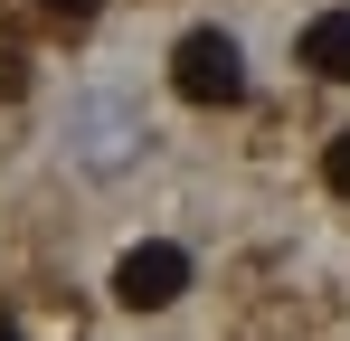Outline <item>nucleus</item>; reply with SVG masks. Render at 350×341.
I'll return each mask as SVG.
<instances>
[{
  "mask_svg": "<svg viewBox=\"0 0 350 341\" xmlns=\"http://www.w3.org/2000/svg\"><path fill=\"white\" fill-rule=\"evenodd\" d=\"M57 152L85 170V180H123V170L152 152V114L133 105V95L85 86V95H66V114H57Z\"/></svg>",
  "mask_w": 350,
  "mask_h": 341,
  "instance_id": "obj_1",
  "label": "nucleus"
},
{
  "mask_svg": "<svg viewBox=\"0 0 350 341\" xmlns=\"http://www.w3.org/2000/svg\"><path fill=\"white\" fill-rule=\"evenodd\" d=\"M171 86L189 95V105H237L246 95V57H237L228 29H189L171 48Z\"/></svg>",
  "mask_w": 350,
  "mask_h": 341,
  "instance_id": "obj_2",
  "label": "nucleus"
},
{
  "mask_svg": "<svg viewBox=\"0 0 350 341\" xmlns=\"http://www.w3.org/2000/svg\"><path fill=\"white\" fill-rule=\"evenodd\" d=\"M180 294H189V247H171V237H142L114 266V303L123 313H171Z\"/></svg>",
  "mask_w": 350,
  "mask_h": 341,
  "instance_id": "obj_3",
  "label": "nucleus"
},
{
  "mask_svg": "<svg viewBox=\"0 0 350 341\" xmlns=\"http://www.w3.org/2000/svg\"><path fill=\"white\" fill-rule=\"evenodd\" d=\"M303 66L332 76V86H350V10H322V19L303 29Z\"/></svg>",
  "mask_w": 350,
  "mask_h": 341,
  "instance_id": "obj_4",
  "label": "nucleus"
},
{
  "mask_svg": "<svg viewBox=\"0 0 350 341\" xmlns=\"http://www.w3.org/2000/svg\"><path fill=\"white\" fill-rule=\"evenodd\" d=\"M322 180H332V190L350 199V133H332V152H322Z\"/></svg>",
  "mask_w": 350,
  "mask_h": 341,
  "instance_id": "obj_5",
  "label": "nucleus"
},
{
  "mask_svg": "<svg viewBox=\"0 0 350 341\" xmlns=\"http://www.w3.org/2000/svg\"><path fill=\"white\" fill-rule=\"evenodd\" d=\"M38 10H48V19H95L105 0H38Z\"/></svg>",
  "mask_w": 350,
  "mask_h": 341,
  "instance_id": "obj_6",
  "label": "nucleus"
},
{
  "mask_svg": "<svg viewBox=\"0 0 350 341\" xmlns=\"http://www.w3.org/2000/svg\"><path fill=\"white\" fill-rule=\"evenodd\" d=\"M19 86H29V66H19V57L0 48V95H19Z\"/></svg>",
  "mask_w": 350,
  "mask_h": 341,
  "instance_id": "obj_7",
  "label": "nucleus"
},
{
  "mask_svg": "<svg viewBox=\"0 0 350 341\" xmlns=\"http://www.w3.org/2000/svg\"><path fill=\"white\" fill-rule=\"evenodd\" d=\"M0 341H19V323H10V313H0Z\"/></svg>",
  "mask_w": 350,
  "mask_h": 341,
  "instance_id": "obj_8",
  "label": "nucleus"
}]
</instances>
